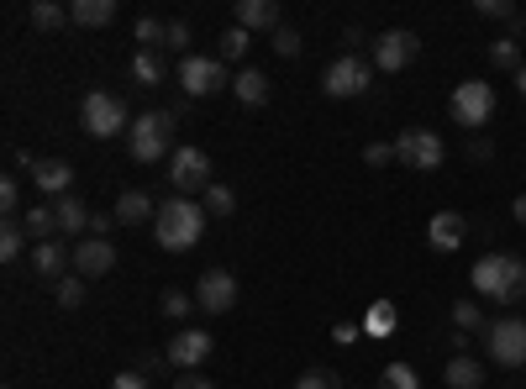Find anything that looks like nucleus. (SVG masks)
<instances>
[{"label": "nucleus", "mask_w": 526, "mask_h": 389, "mask_svg": "<svg viewBox=\"0 0 526 389\" xmlns=\"http://www.w3.org/2000/svg\"><path fill=\"white\" fill-rule=\"evenodd\" d=\"M0 211H6V221H16V211H22V184H16L11 174L0 179Z\"/></svg>", "instance_id": "nucleus-37"}, {"label": "nucleus", "mask_w": 526, "mask_h": 389, "mask_svg": "<svg viewBox=\"0 0 526 389\" xmlns=\"http://www.w3.org/2000/svg\"><path fill=\"white\" fill-rule=\"evenodd\" d=\"M363 158H369L374 169H379V163H395V142H369V148H363Z\"/></svg>", "instance_id": "nucleus-42"}, {"label": "nucleus", "mask_w": 526, "mask_h": 389, "mask_svg": "<svg viewBox=\"0 0 526 389\" xmlns=\"http://www.w3.org/2000/svg\"><path fill=\"white\" fill-rule=\"evenodd\" d=\"M32 274L37 279H48V284H58L64 274H74V248H64V242H32Z\"/></svg>", "instance_id": "nucleus-15"}, {"label": "nucleus", "mask_w": 526, "mask_h": 389, "mask_svg": "<svg viewBox=\"0 0 526 389\" xmlns=\"http://www.w3.org/2000/svg\"><path fill=\"white\" fill-rule=\"evenodd\" d=\"M127 153L137 163H158V158H174V111H148L132 121L127 132Z\"/></svg>", "instance_id": "nucleus-3"}, {"label": "nucleus", "mask_w": 526, "mask_h": 389, "mask_svg": "<svg viewBox=\"0 0 526 389\" xmlns=\"http://www.w3.org/2000/svg\"><path fill=\"white\" fill-rule=\"evenodd\" d=\"M469 158H474V163H484V158H495V142H484V137H474V142H469Z\"/></svg>", "instance_id": "nucleus-47"}, {"label": "nucleus", "mask_w": 526, "mask_h": 389, "mask_svg": "<svg viewBox=\"0 0 526 389\" xmlns=\"http://www.w3.org/2000/svg\"><path fill=\"white\" fill-rule=\"evenodd\" d=\"M442 384H448V389H479V384H484V363L469 358V353H453V358H448V374H442Z\"/></svg>", "instance_id": "nucleus-21"}, {"label": "nucleus", "mask_w": 526, "mask_h": 389, "mask_svg": "<svg viewBox=\"0 0 526 389\" xmlns=\"http://www.w3.org/2000/svg\"><path fill=\"white\" fill-rule=\"evenodd\" d=\"M53 300L64 305V311H79V305H85V279H79V274H64V279L53 284Z\"/></svg>", "instance_id": "nucleus-29"}, {"label": "nucleus", "mask_w": 526, "mask_h": 389, "mask_svg": "<svg viewBox=\"0 0 526 389\" xmlns=\"http://www.w3.org/2000/svg\"><path fill=\"white\" fill-rule=\"evenodd\" d=\"M111 389H148V374H143V368H127V374L111 379Z\"/></svg>", "instance_id": "nucleus-43"}, {"label": "nucleus", "mask_w": 526, "mask_h": 389, "mask_svg": "<svg viewBox=\"0 0 526 389\" xmlns=\"http://www.w3.org/2000/svg\"><path fill=\"white\" fill-rule=\"evenodd\" d=\"M300 48H306V43H300L295 27H279V32H274V53H279V58H295Z\"/></svg>", "instance_id": "nucleus-38"}, {"label": "nucleus", "mask_w": 526, "mask_h": 389, "mask_svg": "<svg viewBox=\"0 0 526 389\" xmlns=\"http://www.w3.org/2000/svg\"><path fill=\"white\" fill-rule=\"evenodd\" d=\"M27 232H32V242H48V237L58 232V211H53V200H48V206H32V211H27Z\"/></svg>", "instance_id": "nucleus-27"}, {"label": "nucleus", "mask_w": 526, "mask_h": 389, "mask_svg": "<svg viewBox=\"0 0 526 389\" xmlns=\"http://www.w3.org/2000/svg\"><path fill=\"white\" fill-rule=\"evenodd\" d=\"M248 48H253V32L227 27V32H221V48H216V58H221V64H237V58H248Z\"/></svg>", "instance_id": "nucleus-26"}, {"label": "nucleus", "mask_w": 526, "mask_h": 389, "mask_svg": "<svg viewBox=\"0 0 526 389\" xmlns=\"http://www.w3.org/2000/svg\"><path fill=\"white\" fill-rule=\"evenodd\" d=\"M395 163L432 174V169H442V163H448V142H442L432 127H406V132L395 137Z\"/></svg>", "instance_id": "nucleus-6"}, {"label": "nucleus", "mask_w": 526, "mask_h": 389, "mask_svg": "<svg viewBox=\"0 0 526 389\" xmlns=\"http://www.w3.org/2000/svg\"><path fill=\"white\" fill-rule=\"evenodd\" d=\"M53 211H58V232H64V237L79 242V232H90V206L79 195H58Z\"/></svg>", "instance_id": "nucleus-19"}, {"label": "nucleus", "mask_w": 526, "mask_h": 389, "mask_svg": "<svg viewBox=\"0 0 526 389\" xmlns=\"http://www.w3.org/2000/svg\"><path fill=\"white\" fill-rule=\"evenodd\" d=\"M390 326H395V305L384 300V305H374V311H369V332H390Z\"/></svg>", "instance_id": "nucleus-41"}, {"label": "nucleus", "mask_w": 526, "mask_h": 389, "mask_svg": "<svg viewBox=\"0 0 526 389\" xmlns=\"http://www.w3.org/2000/svg\"><path fill=\"white\" fill-rule=\"evenodd\" d=\"M137 43L158 53V48L169 43V22H158V16H137Z\"/></svg>", "instance_id": "nucleus-30"}, {"label": "nucleus", "mask_w": 526, "mask_h": 389, "mask_svg": "<svg viewBox=\"0 0 526 389\" xmlns=\"http://www.w3.org/2000/svg\"><path fill=\"white\" fill-rule=\"evenodd\" d=\"M232 95L242 100V106H269V74H258V69H237V79H232Z\"/></svg>", "instance_id": "nucleus-22"}, {"label": "nucleus", "mask_w": 526, "mask_h": 389, "mask_svg": "<svg viewBox=\"0 0 526 389\" xmlns=\"http://www.w3.org/2000/svg\"><path fill=\"white\" fill-rule=\"evenodd\" d=\"M195 305L206 316H227L232 305H237V279L227 269H206V274H200V284H195Z\"/></svg>", "instance_id": "nucleus-12"}, {"label": "nucleus", "mask_w": 526, "mask_h": 389, "mask_svg": "<svg viewBox=\"0 0 526 389\" xmlns=\"http://www.w3.org/2000/svg\"><path fill=\"white\" fill-rule=\"evenodd\" d=\"M111 269H116L111 237H79L74 242V274L79 279H100V274H111Z\"/></svg>", "instance_id": "nucleus-14"}, {"label": "nucleus", "mask_w": 526, "mask_h": 389, "mask_svg": "<svg viewBox=\"0 0 526 389\" xmlns=\"http://www.w3.org/2000/svg\"><path fill=\"white\" fill-rule=\"evenodd\" d=\"M27 22L37 32H58V27H69V6H58V0H32Z\"/></svg>", "instance_id": "nucleus-25"}, {"label": "nucleus", "mask_w": 526, "mask_h": 389, "mask_svg": "<svg viewBox=\"0 0 526 389\" xmlns=\"http://www.w3.org/2000/svg\"><path fill=\"white\" fill-rule=\"evenodd\" d=\"M79 127L90 137H116V132H132V116H127V100L111 95V90H90L85 106H79Z\"/></svg>", "instance_id": "nucleus-4"}, {"label": "nucleus", "mask_w": 526, "mask_h": 389, "mask_svg": "<svg viewBox=\"0 0 526 389\" xmlns=\"http://www.w3.org/2000/svg\"><path fill=\"white\" fill-rule=\"evenodd\" d=\"M516 90L526 95V64H521V74H516Z\"/></svg>", "instance_id": "nucleus-50"}, {"label": "nucleus", "mask_w": 526, "mask_h": 389, "mask_svg": "<svg viewBox=\"0 0 526 389\" xmlns=\"http://www.w3.org/2000/svg\"><path fill=\"white\" fill-rule=\"evenodd\" d=\"M164 74H169L164 53H153V48H137V53H132V79H137V85H143V90L164 85Z\"/></svg>", "instance_id": "nucleus-23"}, {"label": "nucleus", "mask_w": 526, "mask_h": 389, "mask_svg": "<svg viewBox=\"0 0 526 389\" xmlns=\"http://www.w3.org/2000/svg\"><path fill=\"white\" fill-rule=\"evenodd\" d=\"M200 232H206V206H200V200H185V195L158 200L153 237H158V248H164V253H190V248H200Z\"/></svg>", "instance_id": "nucleus-1"}, {"label": "nucleus", "mask_w": 526, "mask_h": 389, "mask_svg": "<svg viewBox=\"0 0 526 389\" xmlns=\"http://www.w3.org/2000/svg\"><path fill=\"white\" fill-rule=\"evenodd\" d=\"M148 216H158L153 195H143V190H121L116 195V221H121V227H143Z\"/></svg>", "instance_id": "nucleus-20"}, {"label": "nucleus", "mask_w": 526, "mask_h": 389, "mask_svg": "<svg viewBox=\"0 0 526 389\" xmlns=\"http://www.w3.org/2000/svg\"><path fill=\"white\" fill-rule=\"evenodd\" d=\"M484 358L500 363V368H521L526 363V321L521 316H500L484 326Z\"/></svg>", "instance_id": "nucleus-5"}, {"label": "nucleus", "mask_w": 526, "mask_h": 389, "mask_svg": "<svg viewBox=\"0 0 526 389\" xmlns=\"http://www.w3.org/2000/svg\"><path fill=\"white\" fill-rule=\"evenodd\" d=\"M169 184H174V195H195V190H211V158L200 153V148H174L169 158Z\"/></svg>", "instance_id": "nucleus-9"}, {"label": "nucleus", "mask_w": 526, "mask_h": 389, "mask_svg": "<svg viewBox=\"0 0 526 389\" xmlns=\"http://www.w3.org/2000/svg\"><path fill=\"white\" fill-rule=\"evenodd\" d=\"M384 389H421V374L411 363H390L384 368Z\"/></svg>", "instance_id": "nucleus-36"}, {"label": "nucleus", "mask_w": 526, "mask_h": 389, "mask_svg": "<svg viewBox=\"0 0 526 389\" xmlns=\"http://www.w3.org/2000/svg\"><path fill=\"white\" fill-rule=\"evenodd\" d=\"M416 53H421V43H416V32H406V27H390V32L374 37V69H384V74H400Z\"/></svg>", "instance_id": "nucleus-11"}, {"label": "nucleus", "mask_w": 526, "mask_h": 389, "mask_svg": "<svg viewBox=\"0 0 526 389\" xmlns=\"http://www.w3.org/2000/svg\"><path fill=\"white\" fill-rule=\"evenodd\" d=\"M27 174H32V184H37V190H43V195H53V200L74 190V169H69L64 158H32V163H27Z\"/></svg>", "instance_id": "nucleus-16"}, {"label": "nucleus", "mask_w": 526, "mask_h": 389, "mask_svg": "<svg viewBox=\"0 0 526 389\" xmlns=\"http://www.w3.org/2000/svg\"><path fill=\"white\" fill-rule=\"evenodd\" d=\"M111 227H116V211H95L90 216V237H106Z\"/></svg>", "instance_id": "nucleus-44"}, {"label": "nucleus", "mask_w": 526, "mask_h": 389, "mask_svg": "<svg viewBox=\"0 0 526 389\" xmlns=\"http://www.w3.org/2000/svg\"><path fill=\"white\" fill-rule=\"evenodd\" d=\"M174 389H216V384H211V379H200V368H195V374H179Z\"/></svg>", "instance_id": "nucleus-45"}, {"label": "nucleus", "mask_w": 526, "mask_h": 389, "mask_svg": "<svg viewBox=\"0 0 526 389\" xmlns=\"http://www.w3.org/2000/svg\"><path fill=\"white\" fill-rule=\"evenodd\" d=\"M474 11H479V16H490V22H511V16H516L511 0H479Z\"/></svg>", "instance_id": "nucleus-39"}, {"label": "nucleus", "mask_w": 526, "mask_h": 389, "mask_svg": "<svg viewBox=\"0 0 526 389\" xmlns=\"http://www.w3.org/2000/svg\"><path fill=\"white\" fill-rule=\"evenodd\" d=\"M211 347H216V342H211V332H195V326H179V332L169 337V353H164V358L179 368V374H195V368L211 358Z\"/></svg>", "instance_id": "nucleus-13"}, {"label": "nucleus", "mask_w": 526, "mask_h": 389, "mask_svg": "<svg viewBox=\"0 0 526 389\" xmlns=\"http://www.w3.org/2000/svg\"><path fill=\"white\" fill-rule=\"evenodd\" d=\"M511 216L521 221V227H526V195H516V206H511Z\"/></svg>", "instance_id": "nucleus-49"}, {"label": "nucleus", "mask_w": 526, "mask_h": 389, "mask_svg": "<svg viewBox=\"0 0 526 389\" xmlns=\"http://www.w3.org/2000/svg\"><path fill=\"white\" fill-rule=\"evenodd\" d=\"M495 116V85H484V79H463V85H453V121L458 127H490Z\"/></svg>", "instance_id": "nucleus-7"}, {"label": "nucleus", "mask_w": 526, "mask_h": 389, "mask_svg": "<svg viewBox=\"0 0 526 389\" xmlns=\"http://www.w3.org/2000/svg\"><path fill=\"white\" fill-rule=\"evenodd\" d=\"M332 342H337V347H353V342H358V326H348V321L332 326Z\"/></svg>", "instance_id": "nucleus-46"}, {"label": "nucleus", "mask_w": 526, "mask_h": 389, "mask_svg": "<svg viewBox=\"0 0 526 389\" xmlns=\"http://www.w3.org/2000/svg\"><path fill=\"white\" fill-rule=\"evenodd\" d=\"M69 22L74 27H106V22H116V0H74Z\"/></svg>", "instance_id": "nucleus-24"}, {"label": "nucleus", "mask_w": 526, "mask_h": 389, "mask_svg": "<svg viewBox=\"0 0 526 389\" xmlns=\"http://www.w3.org/2000/svg\"><path fill=\"white\" fill-rule=\"evenodd\" d=\"M463 237H469V227H463V216H458V211H437V216H432L427 242H432L437 253H458V248H463Z\"/></svg>", "instance_id": "nucleus-17"}, {"label": "nucleus", "mask_w": 526, "mask_h": 389, "mask_svg": "<svg viewBox=\"0 0 526 389\" xmlns=\"http://www.w3.org/2000/svg\"><path fill=\"white\" fill-rule=\"evenodd\" d=\"M164 368H174V363H169V358H158V353L143 358V374H164Z\"/></svg>", "instance_id": "nucleus-48"}, {"label": "nucleus", "mask_w": 526, "mask_h": 389, "mask_svg": "<svg viewBox=\"0 0 526 389\" xmlns=\"http://www.w3.org/2000/svg\"><path fill=\"white\" fill-rule=\"evenodd\" d=\"M295 389H342V374L337 368H306V374L295 379Z\"/></svg>", "instance_id": "nucleus-35"}, {"label": "nucleus", "mask_w": 526, "mask_h": 389, "mask_svg": "<svg viewBox=\"0 0 526 389\" xmlns=\"http://www.w3.org/2000/svg\"><path fill=\"white\" fill-rule=\"evenodd\" d=\"M474 290L490 295L495 305H521L526 300V258H516V253H484L474 263Z\"/></svg>", "instance_id": "nucleus-2"}, {"label": "nucleus", "mask_w": 526, "mask_h": 389, "mask_svg": "<svg viewBox=\"0 0 526 389\" xmlns=\"http://www.w3.org/2000/svg\"><path fill=\"white\" fill-rule=\"evenodd\" d=\"M27 227H16V221H6V232H0V258H6V263H16V258H22V248H27Z\"/></svg>", "instance_id": "nucleus-32"}, {"label": "nucleus", "mask_w": 526, "mask_h": 389, "mask_svg": "<svg viewBox=\"0 0 526 389\" xmlns=\"http://www.w3.org/2000/svg\"><path fill=\"white\" fill-rule=\"evenodd\" d=\"M237 27L242 32H279V6L274 0H237Z\"/></svg>", "instance_id": "nucleus-18"}, {"label": "nucleus", "mask_w": 526, "mask_h": 389, "mask_svg": "<svg viewBox=\"0 0 526 389\" xmlns=\"http://www.w3.org/2000/svg\"><path fill=\"white\" fill-rule=\"evenodd\" d=\"M453 326H458V332H484L490 321H484L479 300H458V305H453Z\"/></svg>", "instance_id": "nucleus-31"}, {"label": "nucleus", "mask_w": 526, "mask_h": 389, "mask_svg": "<svg viewBox=\"0 0 526 389\" xmlns=\"http://www.w3.org/2000/svg\"><path fill=\"white\" fill-rule=\"evenodd\" d=\"M164 48H174V53L190 58V22H169V43H164Z\"/></svg>", "instance_id": "nucleus-40"}, {"label": "nucleus", "mask_w": 526, "mask_h": 389, "mask_svg": "<svg viewBox=\"0 0 526 389\" xmlns=\"http://www.w3.org/2000/svg\"><path fill=\"white\" fill-rule=\"evenodd\" d=\"M374 85V69L363 64L358 53H342V58H332L327 64V74H321V90H327L332 100H353V95H363Z\"/></svg>", "instance_id": "nucleus-8"}, {"label": "nucleus", "mask_w": 526, "mask_h": 389, "mask_svg": "<svg viewBox=\"0 0 526 389\" xmlns=\"http://www.w3.org/2000/svg\"><path fill=\"white\" fill-rule=\"evenodd\" d=\"M158 311H164L169 321H185V316L195 311V295H185V290H164V300H158Z\"/></svg>", "instance_id": "nucleus-34"}, {"label": "nucleus", "mask_w": 526, "mask_h": 389, "mask_svg": "<svg viewBox=\"0 0 526 389\" xmlns=\"http://www.w3.org/2000/svg\"><path fill=\"white\" fill-rule=\"evenodd\" d=\"M490 64H495V69H511V74H521V64H526V58H521V43H516V37H500V43H490Z\"/></svg>", "instance_id": "nucleus-28"}, {"label": "nucleus", "mask_w": 526, "mask_h": 389, "mask_svg": "<svg viewBox=\"0 0 526 389\" xmlns=\"http://www.w3.org/2000/svg\"><path fill=\"white\" fill-rule=\"evenodd\" d=\"M227 85V69H221V58H206V53H190L185 64H179V90L190 100H206Z\"/></svg>", "instance_id": "nucleus-10"}, {"label": "nucleus", "mask_w": 526, "mask_h": 389, "mask_svg": "<svg viewBox=\"0 0 526 389\" xmlns=\"http://www.w3.org/2000/svg\"><path fill=\"white\" fill-rule=\"evenodd\" d=\"M200 206H206V216H232V211H237V195L227 190V184H211Z\"/></svg>", "instance_id": "nucleus-33"}]
</instances>
